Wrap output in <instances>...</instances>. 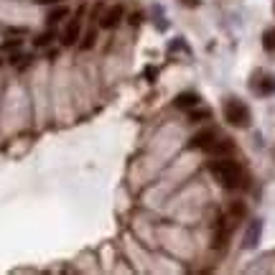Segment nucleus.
<instances>
[{
  "mask_svg": "<svg viewBox=\"0 0 275 275\" xmlns=\"http://www.w3.org/2000/svg\"><path fill=\"white\" fill-rule=\"evenodd\" d=\"M209 171L224 188H240L242 179H245L242 176V166L237 161H229V158H222V156H219V161H214L209 166Z\"/></svg>",
  "mask_w": 275,
  "mask_h": 275,
  "instance_id": "obj_1",
  "label": "nucleus"
},
{
  "mask_svg": "<svg viewBox=\"0 0 275 275\" xmlns=\"http://www.w3.org/2000/svg\"><path fill=\"white\" fill-rule=\"evenodd\" d=\"M224 120L235 128H247L250 125V110L240 99H227L224 102Z\"/></svg>",
  "mask_w": 275,
  "mask_h": 275,
  "instance_id": "obj_2",
  "label": "nucleus"
},
{
  "mask_svg": "<svg viewBox=\"0 0 275 275\" xmlns=\"http://www.w3.org/2000/svg\"><path fill=\"white\" fill-rule=\"evenodd\" d=\"M219 135H217V130H201V133H196L194 138H191V148H199V151H209L211 148V143H214Z\"/></svg>",
  "mask_w": 275,
  "mask_h": 275,
  "instance_id": "obj_3",
  "label": "nucleus"
},
{
  "mask_svg": "<svg viewBox=\"0 0 275 275\" xmlns=\"http://www.w3.org/2000/svg\"><path fill=\"white\" fill-rule=\"evenodd\" d=\"M122 15H125V10H122V5H115V8H110L107 13L102 15V20H99V26L102 28H115L120 20H122Z\"/></svg>",
  "mask_w": 275,
  "mask_h": 275,
  "instance_id": "obj_4",
  "label": "nucleus"
},
{
  "mask_svg": "<svg viewBox=\"0 0 275 275\" xmlns=\"http://www.w3.org/2000/svg\"><path fill=\"white\" fill-rule=\"evenodd\" d=\"M235 151V143H232L229 138H217L214 143H211V148L206 153H214V156H227V153H232Z\"/></svg>",
  "mask_w": 275,
  "mask_h": 275,
  "instance_id": "obj_5",
  "label": "nucleus"
},
{
  "mask_svg": "<svg viewBox=\"0 0 275 275\" xmlns=\"http://www.w3.org/2000/svg\"><path fill=\"white\" fill-rule=\"evenodd\" d=\"M174 104L179 110H194L196 104H199V94H194V92H183V94H179L176 99H174Z\"/></svg>",
  "mask_w": 275,
  "mask_h": 275,
  "instance_id": "obj_6",
  "label": "nucleus"
},
{
  "mask_svg": "<svg viewBox=\"0 0 275 275\" xmlns=\"http://www.w3.org/2000/svg\"><path fill=\"white\" fill-rule=\"evenodd\" d=\"M260 232H263V224L260 222H250V227H247V235H245V247H255L258 242H260Z\"/></svg>",
  "mask_w": 275,
  "mask_h": 275,
  "instance_id": "obj_7",
  "label": "nucleus"
},
{
  "mask_svg": "<svg viewBox=\"0 0 275 275\" xmlns=\"http://www.w3.org/2000/svg\"><path fill=\"white\" fill-rule=\"evenodd\" d=\"M77 38H79V20H72L69 28L64 31V38H61V44H64V46H72Z\"/></svg>",
  "mask_w": 275,
  "mask_h": 275,
  "instance_id": "obj_8",
  "label": "nucleus"
},
{
  "mask_svg": "<svg viewBox=\"0 0 275 275\" xmlns=\"http://www.w3.org/2000/svg\"><path fill=\"white\" fill-rule=\"evenodd\" d=\"M67 13H69V10H67L64 5H59V8H54V10H51V13L46 15V18H49V26H54V23H59V20H61V18H64Z\"/></svg>",
  "mask_w": 275,
  "mask_h": 275,
  "instance_id": "obj_9",
  "label": "nucleus"
},
{
  "mask_svg": "<svg viewBox=\"0 0 275 275\" xmlns=\"http://www.w3.org/2000/svg\"><path fill=\"white\" fill-rule=\"evenodd\" d=\"M258 90H260V94H273L275 92V77H265Z\"/></svg>",
  "mask_w": 275,
  "mask_h": 275,
  "instance_id": "obj_10",
  "label": "nucleus"
},
{
  "mask_svg": "<svg viewBox=\"0 0 275 275\" xmlns=\"http://www.w3.org/2000/svg\"><path fill=\"white\" fill-rule=\"evenodd\" d=\"M263 46H265V51H275V28H268V31H265Z\"/></svg>",
  "mask_w": 275,
  "mask_h": 275,
  "instance_id": "obj_11",
  "label": "nucleus"
},
{
  "mask_svg": "<svg viewBox=\"0 0 275 275\" xmlns=\"http://www.w3.org/2000/svg\"><path fill=\"white\" fill-rule=\"evenodd\" d=\"M206 117H209V110H194V112H191V120H194V122H201V120H206Z\"/></svg>",
  "mask_w": 275,
  "mask_h": 275,
  "instance_id": "obj_12",
  "label": "nucleus"
},
{
  "mask_svg": "<svg viewBox=\"0 0 275 275\" xmlns=\"http://www.w3.org/2000/svg\"><path fill=\"white\" fill-rule=\"evenodd\" d=\"M49 41H51V36H49V33H44V36H38V38H36V46H46Z\"/></svg>",
  "mask_w": 275,
  "mask_h": 275,
  "instance_id": "obj_13",
  "label": "nucleus"
},
{
  "mask_svg": "<svg viewBox=\"0 0 275 275\" xmlns=\"http://www.w3.org/2000/svg\"><path fill=\"white\" fill-rule=\"evenodd\" d=\"M92 44H94V33H90V36H87V41H84V44H82V49L87 51V49H92Z\"/></svg>",
  "mask_w": 275,
  "mask_h": 275,
  "instance_id": "obj_14",
  "label": "nucleus"
},
{
  "mask_svg": "<svg viewBox=\"0 0 275 275\" xmlns=\"http://www.w3.org/2000/svg\"><path fill=\"white\" fill-rule=\"evenodd\" d=\"M20 46V41L15 38V41H5V44H3V49H18Z\"/></svg>",
  "mask_w": 275,
  "mask_h": 275,
  "instance_id": "obj_15",
  "label": "nucleus"
},
{
  "mask_svg": "<svg viewBox=\"0 0 275 275\" xmlns=\"http://www.w3.org/2000/svg\"><path fill=\"white\" fill-rule=\"evenodd\" d=\"M181 3L188 5V8H196V5H199V0H181Z\"/></svg>",
  "mask_w": 275,
  "mask_h": 275,
  "instance_id": "obj_16",
  "label": "nucleus"
},
{
  "mask_svg": "<svg viewBox=\"0 0 275 275\" xmlns=\"http://www.w3.org/2000/svg\"><path fill=\"white\" fill-rule=\"evenodd\" d=\"M38 5H49V3H61V0H36Z\"/></svg>",
  "mask_w": 275,
  "mask_h": 275,
  "instance_id": "obj_17",
  "label": "nucleus"
}]
</instances>
